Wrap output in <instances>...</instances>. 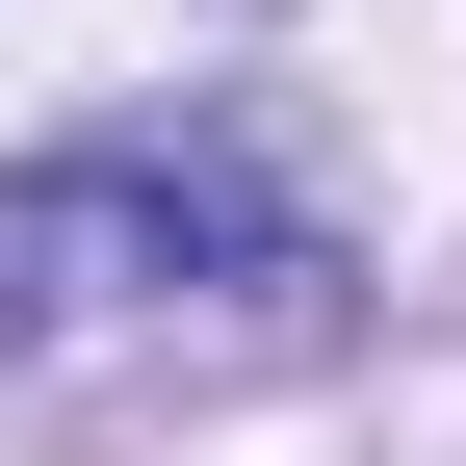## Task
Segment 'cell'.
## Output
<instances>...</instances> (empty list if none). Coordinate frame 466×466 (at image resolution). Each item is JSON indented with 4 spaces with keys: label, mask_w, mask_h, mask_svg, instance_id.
I'll return each mask as SVG.
<instances>
[{
    "label": "cell",
    "mask_w": 466,
    "mask_h": 466,
    "mask_svg": "<svg viewBox=\"0 0 466 466\" xmlns=\"http://www.w3.org/2000/svg\"><path fill=\"white\" fill-rule=\"evenodd\" d=\"M311 208L233 156H0V389L52 363H208V337H311Z\"/></svg>",
    "instance_id": "cell-1"
}]
</instances>
